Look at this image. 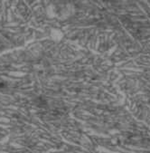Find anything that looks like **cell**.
<instances>
[{"label": "cell", "instance_id": "1", "mask_svg": "<svg viewBox=\"0 0 150 153\" xmlns=\"http://www.w3.org/2000/svg\"><path fill=\"white\" fill-rule=\"evenodd\" d=\"M51 37L54 40H62L64 37V33L61 29H52L51 32Z\"/></svg>", "mask_w": 150, "mask_h": 153}]
</instances>
